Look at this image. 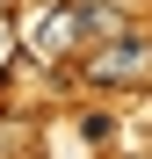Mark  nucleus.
<instances>
[{
  "instance_id": "f03ea898",
  "label": "nucleus",
  "mask_w": 152,
  "mask_h": 159,
  "mask_svg": "<svg viewBox=\"0 0 152 159\" xmlns=\"http://www.w3.org/2000/svg\"><path fill=\"white\" fill-rule=\"evenodd\" d=\"M72 36H80V29H72V0H65V7L51 15V22H36V51H65Z\"/></svg>"
},
{
  "instance_id": "f257e3e1",
  "label": "nucleus",
  "mask_w": 152,
  "mask_h": 159,
  "mask_svg": "<svg viewBox=\"0 0 152 159\" xmlns=\"http://www.w3.org/2000/svg\"><path fill=\"white\" fill-rule=\"evenodd\" d=\"M145 72H152V36H101L80 58V80L94 87H138Z\"/></svg>"
}]
</instances>
